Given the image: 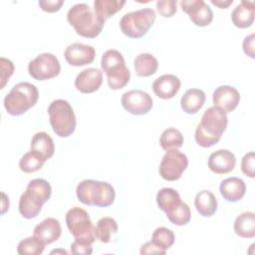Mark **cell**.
Returning a JSON list of instances; mask_svg holds the SVG:
<instances>
[{
	"mask_svg": "<svg viewBox=\"0 0 255 255\" xmlns=\"http://www.w3.org/2000/svg\"><path fill=\"white\" fill-rule=\"evenodd\" d=\"M254 40H255V35L254 34H250V35L246 36L243 40V51L247 56H249L252 59L255 58Z\"/></svg>",
	"mask_w": 255,
	"mask_h": 255,
	"instance_id": "obj_41",
	"label": "cell"
},
{
	"mask_svg": "<svg viewBox=\"0 0 255 255\" xmlns=\"http://www.w3.org/2000/svg\"><path fill=\"white\" fill-rule=\"evenodd\" d=\"M8 208H9V198L7 197V195L4 192H2V211H1V213L4 214L8 210Z\"/></svg>",
	"mask_w": 255,
	"mask_h": 255,
	"instance_id": "obj_43",
	"label": "cell"
},
{
	"mask_svg": "<svg viewBox=\"0 0 255 255\" xmlns=\"http://www.w3.org/2000/svg\"><path fill=\"white\" fill-rule=\"evenodd\" d=\"M71 253L74 255H90L93 253L92 244L75 239L70 246Z\"/></svg>",
	"mask_w": 255,
	"mask_h": 255,
	"instance_id": "obj_37",
	"label": "cell"
},
{
	"mask_svg": "<svg viewBox=\"0 0 255 255\" xmlns=\"http://www.w3.org/2000/svg\"><path fill=\"white\" fill-rule=\"evenodd\" d=\"M180 6L196 26H207L213 20V12L203 0H182Z\"/></svg>",
	"mask_w": 255,
	"mask_h": 255,
	"instance_id": "obj_13",
	"label": "cell"
},
{
	"mask_svg": "<svg viewBox=\"0 0 255 255\" xmlns=\"http://www.w3.org/2000/svg\"><path fill=\"white\" fill-rule=\"evenodd\" d=\"M31 150L40 155L45 161L51 158L55 152L53 138L45 131L37 132L31 139Z\"/></svg>",
	"mask_w": 255,
	"mask_h": 255,
	"instance_id": "obj_22",
	"label": "cell"
},
{
	"mask_svg": "<svg viewBox=\"0 0 255 255\" xmlns=\"http://www.w3.org/2000/svg\"><path fill=\"white\" fill-rule=\"evenodd\" d=\"M39 92L35 85L28 82L16 84L4 98V108L11 116H21L36 105Z\"/></svg>",
	"mask_w": 255,
	"mask_h": 255,
	"instance_id": "obj_5",
	"label": "cell"
},
{
	"mask_svg": "<svg viewBox=\"0 0 255 255\" xmlns=\"http://www.w3.org/2000/svg\"><path fill=\"white\" fill-rule=\"evenodd\" d=\"M76 194L82 203L98 207L112 205L116 197L115 189L109 182L94 179L82 180L77 186Z\"/></svg>",
	"mask_w": 255,
	"mask_h": 255,
	"instance_id": "obj_4",
	"label": "cell"
},
{
	"mask_svg": "<svg viewBox=\"0 0 255 255\" xmlns=\"http://www.w3.org/2000/svg\"><path fill=\"white\" fill-rule=\"evenodd\" d=\"M46 244L36 236H30L21 240L17 246V252L20 255H39L42 254Z\"/></svg>",
	"mask_w": 255,
	"mask_h": 255,
	"instance_id": "obj_31",
	"label": "cell"
},
{
	"mask_svg": "<svg viewBox=\"0 0 255 255\" xmlns=\"http://www.w3.org/2000/svg\"><path fill=\"white\" fill-rule=\"evenodd\" d=\"M44 163H45V160L40 155L30 150L21 157L19 161V167L23 172L31 173L41 169Z\"/></svg>",
	"mask_w": 255,
	"mask_h": 255,
	"instance_id": "obj_33",
	"label": "cell"
},
{
	"mask_svg": "<svg viewBox=\"0 0 255 255\" xmlns=\"http://www.w3.org/2000/svg\"><path fill=\"white\" fill-rule=\"evenodd\" d=\"M62 233L60 221L53 217H48L37 224L34 228V236L39 238L46 245L57 241Z\"/></svg>",
	"mask_w": 255,
	"mask_h": 255,
	"instance_id": "obj_19",
	"label": "cell"
},
{
	"mask_svg": "<svg viewBox=\"0 0 255 255\" xmlns=\"http://www.w3.org/2000/svg\"><path fill=\"white\" fill-rule=\"evenodd\" d=\"M194 205L200 215L210 217L217 210V199L211 191L201 190L195 196Z\"/></svg>",
	"mask_w": 255,
	"mask_h": 255,
	"instance_id": "obj_24",
	"label": "cell"
},
{
	"mask_svg": "<svg viewBox=\"0 0 255 255\" xmlns=\"http://www.w3.org/2000/svg\"><path fill=\"white\" fill-rule=\"evenodd\" d=\"M183 135L180 130L174 128H168L160 135L159 144L164 150L178 149L183 144Z\"/></svg>",
	"mask_w": 255,
	"mask_h": 255,
	"instance_id": "obj_30",
	"label": "cell"
},
{
	"mask_svg": "<svg viewBox=\"0 0 255 255\" xmlns=\"http://www.w3.org/2000/svg\"><path fill=\"white\" fill-rule=\"evenodd\" d=\"M210 2L219 8L225 9L233 3V0H210Z\"/></svg>",
	"mask_w": 255,
	"mask_h": 255,
	"instance_id": "obj_42",
	"label": "cell"
},
{
	"mask_svg": "<svg viewBox=\"0 0 255 255\" xmlns=\"http://www.w3.org/2000/svg\"><path fill=\"white\" fill-rule=\"evenodd\" d=\"M103 84V72L97 68H88L78 74L75 87L83 94H91L100 89Z\"/></svg>",
	"mask_w": 255,
	"mask_h": 255,
	"instance_id": "obj_16",
	"label": "cell"
},
{
	"mask_svg": "<svg viewBox=\"0 0 255 255\" xmlns=\"http://www.w3.org/2000/svg\"><path fill=\"white\" fill-rule=\"evenodd\" d=\"M135 73L139 77H149L156 73L158 68L157 59L148 53H141L137 55L133 61Z\"/></svg>",
	"mask_w": 255,
	"mask_h": 255,
	"instance_id": "obj_26",
	"label": "cell"
},
{
	"mask_svg": "<svg viewBox=\"0 0 255 255\" xmlns=\"http://www.w3.org/2000/svg\"><path fill=\"white\" fill-rule=\"evenodd\" d=\"M180 85V80L175 75L165 74L154 80L152 83V90L158 98L168 100L178 93Z\"/></svg>",
	"mask_w": 255,
	"mask_h": 255,
	"instance_id": "obj_18",
	"label": "cell"
},
{
	"mask_svg": "<svg viewBox=\"0 0 255 255\" xmlns=\"http://www.w3.org/2000/svg\"><path fill=\"white\" fill-rule=\"evenodd\" d=\"M173 232L166 227H157L151 236V242L163 250L169 249L174 243Z\"/></svg>",
	"mask_w": 255,
	"mask_h": 255,
	"instance_id": "obj_34",
	"label": "cell"
},
{
	"mask_svg": "<svg viewBox=\"0 0 255 255\" xmlns=\"http://www.w3.org/2000/svg\"><path fill=\"white\" fill-rule=\"evenodd\" d=\"M66 224L75 239L89 244H93L96 241L95 226L85 209L75 206L68 210Z\"/></svg>",
	"mask_w": 255,
	"mask_h": 255,
	"instance_id": "obj_9",
	"label": "cell"
},
{
	"mask_svg": "<svg viewBox=\"0 0 255 255\" xmlns=\"http://www.w3.org/2000/svg\"><path fill=\"white\" fill-rule=\"evenodd\" d=\"M254 161L255 156L253 151L246 153L241 161V169L243 173L249 177H254Z\"/></svg>",
	"mask_w": 255,
	"mask_h": 255,
	"instance_id": "obj_38",
	"label": "cell"
},
{
	"mask_svg": "<svg viewBox=\"0 0 255 255\" xmlns=\"http://www.w3.org/2000/svg\"><path fill=\"white\" fill-rule=\"evenodd\" d=\"M67 20L78 35L89 39L99 36L105 25V20L100 18L94 8L86 3L73 5L67 13Z\"/></svg>",
	"mask_w": 255,
	"mask_h": 255,
	"instance_id": "obj_2",
	"label": "cell"
},
{
	"mask_svg": "<svg viewBox=\"0 0 255 255\" xmlns=\"http://www.w3.org/2000/svg\"><path fill=\"white\" fill-rule=\"evenodd\" d=\"M156 202L158 207L166 213L177 206L181 202V198L175 189L163 187L156 194Z\"/></svg>",
	"mask_w": 255,
	"mask_h": 255,
	"instance_id": "obj_28",
	"label": "cell"
},
{
	"mask_svg": "<svg viewBox=\"0 0 255 255\" xmlns=\"http://www.w3.org/2000/svg\"><path fill=\"white\" fill-rule=\"evenodd\" d=\"M234 231L242 238H253L255 236V213L243 212L234 221Z\"/></svg>",
	"mask_w": 255,
	"mask_h": 255,
	"instance_id": "obj_25",
	"label": "cell"
},
{
	"mask_svg": "<svg viewBox=\"0 0 255 255\" xmlns=\"http://www.w3.org/2000/svg\"><path fill=\"white\" fill-rule=\"evenodd\" d=\"M254 1H241L231 13L232 23L240 29L250 27L254 22Z\"/></svg>",
	"mask_w": 255,
	"mask_h": 255,
	"instance_id": "obj_21",
	"label": "cell"
},
{
	"mask_svg": "<svg viewBox=\"0 0 255 255\" xmlns=\"http://www.w3.org/2000/svg\"><path fill=\"white\" fill-rule=\"evenodd\" d=\"M219 191L222 197L229 202L239 201L246 192V184L243 179L232 176L221 181Z\"/></svg>",
	"mask_w": 255,
	"mask_h": 255,
	"instance_id": "obj_20",
	"label": "cell"
},
{
	"mask_svg": "<svg viewBox=\"0 0 255 255\" xmlns=\"http://www.w3.org/2000/svg\"><path fill=\"white\" fill-rule=\"evenodd\" d=\"M205 93L200 89L187 90L180 100V106L183 112L189 115L196 114L205 103Z\"/></svg>",
	"mask_w": 255,
	"mask_h": 255,
	"instance_id": "obj_23",
	"label": "cell"
},
{
	"mask_svg": "<svg viewBox=\"0 0 255 255\" xmlns=\"http://www.w3.org/2000/svg\"><path fill=\"white\" fill-rule=\"evenodd\" d=\"M51 254H65V255H67L68 252L64 249H56V250H52Z\"/></svg>",
	"mask_w": 255,
	"mask_h": 255,
	"instance_id": "obj_44",
	"label": "cell"
},
{
	"mask_svg": "<svg viewBox=\"0 0 255 255\" xmlns=\"http://www.w3.org/2000/svg\"><path fill=\"white\" fill-rule=\"evenodd\" d=\"M64 56L69 65L80 67L91 64L95 59L96 51L91 45L76 42L66 48Z\"/></svg>",
	"mask_w": 255,
	"mask_h": 255,
	"instance_id": "obj_14",
	"label": "cell"
},
{
	"mask_svg": "<svg viewBox=\"0 0 255 255\" xmlns=\"http://www.w3.org/2000/svg\"><path fill=\"white\" fill-rule=\"evenodd\" d=\"M48 114L51 127L57 135L68 137L75 131L77 121L69 102L61 99L53 101L48 108Z\"/></svg>",
	"mask_w": 255,
	"mask_h": 255,
	"instance_id": "obj_7",
	"label": "cell"
},
{
	"mask_svg": "<svg viewBox=\"0 0 255 255\" xmlns=\"http://www.w3.org/2000/svg\"><path fill=\"white\" fill-rule=\"evenodd\" d=\"M28 72L37 81H45L57 77L61 72L58 58L51 53H42L29 62Z\"/></svg>",
	"mask_w": 255,
	"mask_h": 255,
	"instance_id": "obj_10",
	"label": "cell"
},
{
	"mask_svg": "<svg viewBox=\"0 0 255 255\" xmlns=\"http://www.w3.org/2000/svg\"><path fill=\"white\" fill-rule=\"evenodd\" d=\"M38 4L43 11L54 13L60 10L61 6L64 4V0H40Z\"/></svg>",
	"mask_w": 255,
	"mask_h": 255,
	"instance_id": "obj_39",
	"label": "cell"
},
{
	"mask_svg": "<svg viewBox=\"0 0 255 255\" xmlns=\"http://www.w3.org/2000/svg\"><path fill=\"white\" fill-rule=\"evenodd\" d=\"M168 220L178 226H182L187 224L191 218V212L189 206L181 201L177 206L172 208L170 211L165 213Z\"/></svg>",
	"mask_w": 255,
	"mask_h": 255,
	"instance_id": "obj_32",
	"label": "cell"
},
{
	"mask_svg": "<svg viewBox=\"0 0 255 255\" xmlns=\"http://www.w3.org/2000/svg\"><path fill=\"white\" fill-rule=\"evenodd\" d=\"M188 165L187 156L178 149L167 150L159 164L160 176L168 181H174L180 178Z\"/></svg>",
	"mask_w": 255,
	"mask_h": 255,
	"instance_id": "obj_11",
	"label": "cell"
},
{
	"mask_svg": "<svg viewBox=\"0 0 255 255\" xmlns=\"http://www.w3.org/2000/svg\"><path fill=\"white\" fill-rule=\"evenodd\" d=\"M121 102L126 111L135 116L147 114L153 106L151 97L146 92L141 90H131L126 92L122 96Z\"/></svg>",
	"mask_w": 255,
	"mask_h": 255,
	"instance_id": "obj_12",
	"label": "cell"
},
{
	"mask_svg": "<svg viewBox=\"0 0 255 255\" xmlns=\"http://www.w3.org/2000/svg\"><path fill=\"white\" fill-rule=\"evenodd\" d=\"M212 101L214 107L227 114L237 108L240 102V94L234 87L219 86L213 92Z\"/></svg>",
	"mask_w": 255,
	"mask_h": 255,
	"instance_id": "obj_15",
	"label": "cell"
},
{
	"mask_svg": "<svg viewBox=\"0 0 255 255\" xmlns=\"http://www.w3.org/2000/svg\"><path fill=\"white\" fill-rule=\"evenodd\" d=\"M236 164V157L228 149H218L212 152L208 158L209 169L217 174H225L232 171Z\"/></svg>",
	"mask_w": 255,
	"mask_h": 255,
	"instance_id": "obj_17",
	"label": "cell"
},
{
	"mask_svg": "<svg viewBox=\"0 0 255 255\" xmlns=\"http://www.w3.org/2000/svg\"><path fill=\"white\" fill-rule=\"evenodd\" d=\"M156 15L151 8H142L125 14L121 21L120 27L122 32L131 39L141 38L152 27Z\"/></svg>",
	"mask_w": 255,
	"mask_h": 255,
	"instance_id": "obj_8",
	"label": "cell"
},
{
	"mask_svg": "<svg viewBox=\"0 0 255 255\" xmlns=\"http://www.w3.org/2000/svg\"><path fill=\"white\" fill-rule=\"evenodd\" d=\"M102 70L107 75L108 85L112 90L123 89L129 81L130 72L126 66L124 56L118 50H108L101 60Z\"/></svg>",
	"mask_w": 255,
	"mask_h": 255,
	"instance_id": "obj_6",
	"label": "cell"
},
{
	"mask_svg": "<svg viewBox=\"0 0 255 255\" xmlns=\"http://www.w3.org/2000/svg\"><path fill=\"white\" fill-rule=\"evenodd\" d=\"M0 68H1L0 89H3L6 85V83L8 82L9 78L14 73V65H13L12 61H10L9 59H6V58L2 57V58H0Z\"/></svg>",
	"mask_w": 255,
	"mask_h": 255,
	"instance_id": "obj_35",
	"label": "cell"
},
{
	"mask_svg": "<svg viewBox=\"0 0 255 255\" xmlns=\"http://www.w3.org/2000/svg\"><path fill=\"white\" fill-rule=\"evenodd\" d=\"M52 193L50 183L43 178L32 179L19 200V212L24 218H35Z\"/></svg>",
	"mask_w": 255,
	"mask_h": 255,
	"instance_id": "obj_3",
	"label": "cell"
},
{
	"mask_svg": "<svg viewBox=\"0 0 255 255\" xmlns=\"http://www.w3.org/2000/svg\"><path fill=\"white\" fill-rule=\"evenodd\" d=\"M140 254H165L166 250H163L161 248H159L158 246H156L154 243H152L151 241L145 242L141 247H140Z\"/></svg>",
	"mask_w": 255,
	"mask_h": 255,
	"instance_id": "obj_40",
	"label": "cell"
},
{
	"mask_svg": "<svg viewBox=\"0 0 255 255\" xmlns=\"http://www.w3.org/2000/svg\"><path fill=\"white\" fill-rule=\"evenodd\" d=\"M176 0H159L156 2V9L158 13L165 18L171 17L176 13Z\"/></svg>",
	"mask_w": 255,
	"mask_h": 255,
	"instance_id": "obj_36",
	"label": "cell"
},
{
	"mask_svg": "<svg viewBox=\"0 0 255 255\" xmlns=\"http://www.w3.org/2000/svg\"><path fill=\"white\" fill-rule=\"evenodd\" d=\"M118 223L112 217H102L98 220L95 227V233L98 240L103 243H109L118 233Z\"/></svg>",
	"mask_w": 255,
	"mask_h": 255,
	"instance_id": "obj_27",
	"label": "cell"
},
{
	"mask_svg": "<svg viewBox=\"0 0 255 255\" xmlns=\"http://www.w3.org/2000/svg\"><path fill=\"white\" fill-rule=\"evenodd\" d=\"M228 124L227 114L216 107L208 108L202 115L201 122L195 129V141L202 147H210L217 143Z\"/></svg>",
	"mask_w": 255,
	"mask_h": 255,
	"instance_id": "obj_1",
	"label": "cell"
},
{
	"mask_svg": "<svg viewBox=\"0 0 255 255\" xmlns=\"http://www.w3.org/2000/svg\"><path fill=\"white\" fill-rule=\"evenodd\" d=\"M125 4V0H96L94 2V10L100 18L106 21V19L119 12Z\"/></svg>",
	"mask_w": 255,
	"mask_h": 255,
	"instance_id": "obj_29",
	"label": "cell"
}]
</instances>
